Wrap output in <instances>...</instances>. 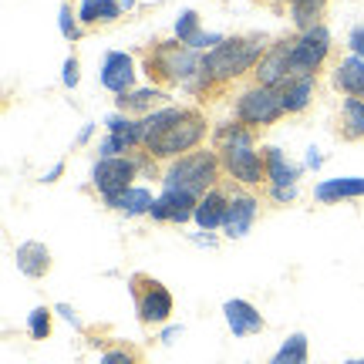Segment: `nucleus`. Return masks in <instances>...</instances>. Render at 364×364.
Listing matches in <instances>:
<instances>
[{
	"label": "nucleus",
	"instance_id": "f257e3e1",
	"mask_svg": "<svg viewBox=\"0 0 364 364\" xmlns=\"http://www.w3.org/2000/svg\"><path fill=\"white\" fill-rule=\"evenodd\" d=\"M270 48L267 34H236L226 38L223 44H216L213 51L203 54V75L213 81V91L233 88L236 81L253 78V71L260 65V58Z\"/></svg>",
	"mask_w": 364,
	"mask_h": 364
},
{
	"label": "nucleus",
	"instance_id": "f03ea898",
	"mask_svg": "<svg viewBox=\"0 0 364 364\" xmlns=\"http://www.w3.org/2000/svg\"><path fill=\"white\" fill-rule=\"evenodd\" d=\"M199 68H203V54L182 44L179 38L156 41L152 48L142 51V71L149 85H156V88H186L199 75Z\"/></svg>",
	"mask_w": 364,
	"mask_h": 364
},
{
	"label": "nucleus",
	"instance_id": "7ed1b4c3",
	"mask_svg": "<svg viewBox=\"0 0 364 364\" xmlns=\"http://www.w3.org/2000/svg\"><path fill=\"white\" fill-rule=\"evenodd\" d=\"M162 189H182V193H193L196 199L206 196L209 189L223 186V162H220V152L213 149H196L189 156L182 159H172L162 166Z\"/></svg>",
	"mask_w": 364,
	"mask_h": 364
},
{
	"label": "nucleus",
	"instance_id": "20e7f679",
	"mask_svg": "<svg viewBox=\"0 0 364 364\" xmlns=\"http://www.w3.org/2000/svg\"><path fill=\"white\" fill-rule=\"evenodd\" d=\"M209 135H213V125H209L206 112L199 105H186V112L149 149H142V152L156 159L159 166H166L172 159H182V156H189V152H196V149H203Z\"/></svg>",
	"mask_w": 364,
	"mask_h": 364
},
{
	"label": "nucleus",
	"instance_id": "39448f33",
	"mask_svg": "<svg viewBox=\"0 0 364 364\" xmlns=\"http://www.w3.org/2000/svg\"><path fill=\"white\" fill-rule=\"evenodd\" d=\"M233 118L240 125H247L250 132H257V135L263 129L277 125L280 118H287L280 88H267V85H253V81L243 85L233 98Z\"/></svg>",
	"mask_w": 364,
	"mask_h": 364
},
{
	"label": "nucleus",
	"instance_id": "423d86ee",
	"mask_svg": "<svg viewBox=\"0 0 364 364\" xmlns=\"http://www.w3.org/2000/svg\"><path fill=\"white\" fill-rule=\"evenodd\" d=\"M129 294L135 300V314H139V324L145 331H156V327L169 324L172 311H176V300H172L169 287L149 277V273H132L129 277Z\"/></svg>",
	"mask_w": 364,
	"mask_h": 364
},
{
	"label": "nucleus",
	"instance_id": "0eeeda50",
	"mask_svg": "<svg viewBox=\"0 0 364 364\" xmlns=\"http://www.w3.org/2000/svg\"><path fill=\"white\" fill-rule=\"evenodd\" d=\"M334 58V38L324 24L311 27V31H294V44H290V78L294 75H321Z\"/></svg>",
	"mask_w": 364,
	"mask_h": 364
},
{
	"label": "nucleus",
	"instance_id": "6e6552de",
	"mask_svg": "<svg viewBox=\"0 0 364 364\" xmlns=\"http://www.w3.org/2000/svg\"><path fill=\"white\" fill-rule=\"evenodd\" d=\"M139 176H142V159H139V152L98 159L95 169H91V189L102 196V203H108V199L122 196L125 189H132Z\"/></svg>",
	"mask_w": 364,
	"mask_h": 364
},
{
	"label": "nucleus",
	"instance_id": "1a4fd4ad",
	"mask_svg": "<svg viewBox=\"0 0 364 364\" xmlns=\"http://www.w3.org/2000/svg\"><path fill=\"white\" fill-rule=\"evenodd\" d=\"M220 162L226 182L243 186V189H267V156H263V149H257V142L226 149L220 152Z\"/></svg>",
	"mask_w": 364,
	"mask_h": 364
},
{
	"label": "nucleus",
	"instance_id": "9d476101",
	"mask_svg": "<svg viewBox=\"0 0 364 364\" xmlns=\"http://www.w3.org/2000/svg\"><path fill=\"white\" fill-rule=\"evenodd\" d=\"M257 216H260V196H257V189L233 186V189H230L226 223H223V236H226V240H243V236L253 230Z\"/></svg>",
	"mask_w": 364,
	"mask_h": 364
},
{
	"label": "nucleus",
	"instance_id": "9b49d317",
	"mask_svg": "<svg viewBox=\"0 0 364 364\" xmlns=\"http://www.w3.org/2000/svg\"><path fill=\"white\" fill-rule=\"evenodd\" d=\"M290 44H294V34L270 41V48L260 58V65H257L250 81L253 85H267V88H284V81L290 78Z\"/></svg>",
	"mask_w": 364,
	"mask_h": 364
},
{
	"label": "nucleus",
	"instance_id": "f8f14e48",
	"mask_svg": "<svg viewBox=\"0 0 364 364\" xmlns=\"http://www.w3.org/2000/svg\"><path fill=\"white\" fill-rule=\"evenodd\" d=\"M135 58L125 51H108L102 61V71H98V81H102L105 91H112V95H129L135 91Z\"/></svg>",
	"mask_w": 364,
	"mask_h": 364
},
{
	"label": "nucleus",
	"instance_id": "ddd939ff",
	"mask_svg": "<svg viewBox=\"0 0 364 364\" xmlns=\"http://www.w3.org/2000/svg\"><path fill=\"white\" fill-rule=\"evenodd\" d=\"M196 199L193 193H182V189H162V196L152 206V223H172V226H182L196 216Z\"/></svg>",
	"mask_w": 364,
	"mask_h": 364
},
{
	"label": "nucleus",
	"instance_id": "4468645a",
	"mask_svg": "<svg viewBox=\"0 0 364 364\" xmlns=\"http://www.w3.org/2000/svg\"><path fill=\"white\" fill-rule=\"evenodd\" d=\"M223 317H226V327L233 331V338H253V334H263L267 331V321L263 314L250 304V300H226L223 304Z\"/></svg>",
	"mask_w": 364,
	"mask_h": 364
},
{
	"label": "nucleus",
	"instance_id": "2eb2a0df",
	"mask_svg": "<svg viewBox=\"0 0 364 364\" xmlns=\"http://www.w3.org/2000/svg\"><path fill=\"white\" fill-rule=\"evenodd\" d=\"M331 85H334L344 98L364 102V58H358V54L338 58V61L331 65Z\"/></svg>",
	"mask_w": 364,
	"mask_h": 364
},
{
	"label": "nucleus",
	"instance_id": "dca6fc26",
	"mask_svg": "<svg viewBox=\"0 0 364 364\" xmlns=\"http://www.w3.org/2000/svg\"><path fill=\"white\" fill-rule=\"evenodd\" d=\"M226 209H230V189H226V186H216V189H209L206 196H199L193 220L203 233H213V230H223Z\"/></svg>",
	"mask_w": 364,
	"mask_h": 364
},
{
	"label": "nucleus",
	"instance_id": "f3484780",
	"mask_svg": "<svg viewBox=\"0 0 364 364\" xmlns=\"http://www.w3.org/2000/svg\"><path fill=\"white\" fill-rule=\"evenodd\" d=\"M166 102H169V91L149 85V88H135L129 95H118L115 108L132 118H145V115H152V112H159V108H166Z\"/></svg>",
	"mask_w": 364,
	"mask_h": 364
},
{
	"label": "nucleus",
	"instance_id": "a211bd4d",
	"mask_svg": "<svg viewBox=\"0 0 364 364\" xmlns=\"http://www.w3.org/2000/svg\"><path fill=\"white\" fill-rule=\"evenodd\" d=\"M14 263H17V270L24 273L27 280H44L54 267V257L41 240H27V243L14 250Z\"/></svg>",
	"mask_w": 364,
	"mask_h": 364
},
{
	"label": "nucleus",
	"instance_id": "6ab92c4d",
	"mask_svg": "<svg viewBox=\"0 0 364 364\" xmlns=\"http://www.w3.org/2000/svg\"><path fill=\"white\" fill-rule=\"evenodd\" d=\"M314 95H317V78H314V75H294V78H287L284 88H280V98H284L287 118L304 115V112L311 108Z\"/></svg>",
	"mask_w": 364,
	"mask_h": 364
},
{
	"label": "nucleus",
	"instance_id": "aec40b11",
	"mask_svg": "<svg viewBox=\"0 0 364 364\" xmlns=\"http://www.w3.org/2000/svg\"><path fill=\"white\" fill-rule=\"evenodd\" d=\"M314 199L324 206H338L348 199H364V179L361 176H344V179H321L314 186Z\"/></svg>",
	"mask_w": 364,
	"mask_h": 364
},
{
	"label": "nucleus",
	"instance_id": "412c9836",
	"mask_svg": "<svg viewBox=\"0 0 364 364\" xmlns=\"http://www.w3.org/2000/svg\"><path fill=\"white\" fill-rule=\"evenodd\" d=\"M159 196H152V189H145V186H132V189H125L122 196H115V199H108L105 203V209H112V213H118V216H129V220H135V216H149L152 213V206H156Z\"/></svg>",
	"mask_w": 364,
	"mask_h": 364
},
{
	"label": "nucleus",
	"instance_id": "4be33fe9",
	"mask_svg": "<svg viewBox=\"0 0 364 364\" xmlns=\"http://www.w3.org/2000/svg\"><path fill=\"white\" fill-rule=\"evenodd\" d=\"M257 142V132H250L247 125L240 122H223V125H213V135H209V149L213 152H226V149H236V145H253Z\"/></svg>",
	"mask_w": 364,
	"mask_h": 364
},
{
	"label": "nucleus",
	"instance_id": "5701e85b",
	"mask_svg": "<svg viewBox=\"0 0 364 364\" xmlns=\"http://www.w3.org/2000/svg\"><path fill=\"white\" fill-rule=\"evenodd\" d=\"M263 156H267V186H297V179H300L297 162H290V159H287L280 149H273V145L263 149Z\"/></svg>",
	"mask_w": 364,
	"mask_h": 364
},
{
	"label": "nucleus",
	"instance_id": "b1692460",
	"mask_svg": "<svg viewBox=\"0 0 364 364\" xmlns=\"http://www.w3.org/2000/svg\"><path fill=\"white\" fill-rule=\"evenodd\" d=\"M122 14L125 11L118 7V0H81L78 21L85 27H108V24H115Z\"/></svg>",
	"mask_w": 364,
	"mask_h": 364
},
{
	"label": "nucleus",
	"instance_id": "393cba45",
	"mask_svg": "<svg viewBox=\"0 0 364 364\" xmlns=\"http://www.w3.org/2000/svg\"><path fill=\"white\" fill-rule=\"evenodd\" d=\"M327 7L331 0H294L287 11H290V21H294V31H311V27H321L327 17Z\"/></svg>",
	"mask_w": 364,
	"mask_h": 364
},
{
	"label": "nucleus",
	"instance_id": "a878e982",
	"mask_svg": "<svg viewBox=\"0 0 364 364\" xmlns=\"http://www.w3.org/2000/svg\"><path fill=\"white\" fill-rule=\"evenodd\" d=\"M338 135L344 142H364V102H358V98H344L341 102Z\"/></svg>",
	"mask_w": 364,
	"mask_h": 364
},
{
	"label": "nucleus",
	"instance_id": "bb28decb",
	"mask_svg": "<svg viewBox=\"0 0 364 364\" xmlns=\"http://www.w3.org/2000/svg\"><path fill=\"white\" fill-rule=\"evenodd\" d=\"M307 358H311V348H307V334H290V338L277 348V354H273L267 364H307Z\"/></svg>",
	"mask_w": 364,
	"mask_h": 364
},
{
	"label": "nucleus",
	"instance_id": "cd10ccee",
	"mask_svg": "<svg viewBox=\"0 0 364 364\" xmlns=\"http://www.w3.org/2000/svg\"><path fill=\"white\" fill-rule=\"evenodd\" d=\"M98 364H145V354L132 341H108Z\"/></svg>",
	"mask_w": 364,
	"mask_h": 364
},
{
	"label": "nucleus",
	"instance_id": "c85d7f7f",
	"mask_svg": "<svg viewBox=\"0 0 364 364\" xmlns=\"http://www.w3.org/2000/svg\"><path fill=\"white\" fill-rule=\"evenodd\" d=\"M51 331H54V311L51 307H34V311L27 314V334L34 341H48L51 338Z\"/></svg>",
	"mask_w": 364,
	"mask_h": 364
},
{
	"label": "nucleus",
	"instance_id": "c756f323",
	"mask_svg": "<svg viewBox=\"0 0 364 364\" xmlns=\"http://www.w3.org/2000/svg\"><path fill=\"white\" fill-rule=\"evenodd\" d=\"M58 27H61V38L71 44H78L85 38V24L78 21V11H71L68 0H61V7H58Z\"/></svg>",
	"mask_w": 364,
	"mask_h": 364
},
{
	"label": "nucleus",
	"instance_id": "7c9ffc66",
	"mask_svg": "<svg viewBox=\"0 0 364 364\" xmlns=\"http://www.w3.org/2000/svg\"><path fill=\"white\" fill-rule=\"evenodd\" d=\"M176 38L182 41V44H189L193 48L196 41L203 38V24H199V14L196 11H182L179 21H176Z\"/></svg>",
	"mask_w": 364,
	"mask_h": 364
},
{
	"label": "nucleus",
	"instance_id": "2f4dec72",
	"mask_svg": "<svg viewBox=\"0 0 364 364\" xmlns=\"http://www.w3.org/2000/svg\"><path fill=\"white\" fill-rule=\"evenodd\" d=\"M135 152V145L125 139V135H112V132H105V139L98 142V159H112V156H132Z\"/></svg>",
	"mask_w": 364,
	"mask_h": 364
},
{
	"label": "nucleus",
	"instance_id": "473e14b6",
	"mask_svg": "<svg viewBox=\"0 0 364 364\" xmlns=\"http://www.w3.org/2000/svg\"><path fill=\"white\" fill-rule=\"evenodd\" d=\"M297 196H300L297 186H267V199L273 206H290V203H297Z\"/></svg>",
	"mask_w": 364,
	"mask_h": 364
},
{
	"label": "nucleus",
	"instance_id": "72a5a7b5",
	"mask_svg": "<svg viewBox=\"0 0 364 364\" xmlns=\"http://www.w3.org/2000/svg\"><path fill=\"white\" fill-rule=\"evenodd\" d=\"M78 81H81V61H78V54H68L65 68H61V85L65 88H78Z\"/></svg>",
	"mask_w": 364,
	"mask_h": 364
},
{
	"label": "nucleus",
	"instance_id": "f704fd0d",
	"mask_svg": "<svg viewBox=\"0 0 364 364\" xmlns=\"http://www.w3.org/2000/svg\"><path fill=\"white\" fill-rule=\"evenodd\" d=\"M348 51L358 54V58H364V24H358L351 34H348Z\"/></svg>",
	"mask_w": 364,
	"mask_h": 364
},
{
	"label": "nucleus",
	"instance_id": "c9c22d12",
	"mask_svg": "<svg viewBox=\"0 0 364 364\" xmlns=\"http://www.w3.org/2000/svg\"><path fill=\"white\" fill-rule=\"evenodd\" d=\"M61 176H65V162H54L51 169L44 172V182H58Z\"/></svg>",
	"mask_w": 364,
	"mask_h": 364
},
{
	"label": "nucleus",
	"instance_id": "e433bc0d",
	"mask_svg": "<svg viewBox=\"0 0 364 364\" xmlns=\"http://www.w3.org/2000/svg\"><path fill=\"white\" fill-rule=\"evenodd\" d=\"M54 311L61 314V317H65V321H71V324H75V327H81V321H78V314L71 311V307H68V304H58V307H54Z\"/></svg>",
	"mask_w": 364,
	"mask_h": 364
},
{
	"label": "nucleus",
	"instance_id": "4c0bfd02",
	"mask_svg": "<svg viewBox=\"0 0 364 364\" xmlns=\"http://www.w3.org/2000/svg\"><path fill=\"white\" fill-rule=\"evenodd\" d=\"M91 135H95V122H85V129L78 132V142H75V145H88Z\"/></svg>",
	"mask_w": 364,
	"mask_h": 364
},
{
	"label": "nucleus",
	"instance_id": "58836bf2",
	"mask_svg": "<svg viewBox=\"0 0 364 364\" xmlns=\"http://www.w3.org/2000/svg\"><path fill=\"white\" fill-rule=\"evenodd\" d=\"M321 166H324V159L317 156V149H311L307 152V169H321Z\"/></svg>",
	"mask_w": 364,
	"mask_h": 364
},
{
	"label": "nucleus",
	"instance_id": "ea45409f",
	"mask_svg": "<svg viewBox=\"0 0 364 364\" xmlns=\"http://www.w3.org/2000/svg\"><path fill=\"white\" fill-rule=\"evenodd\" d=\"M267 4H270V7H277V11H284V7H290L294 0H267Z\"/></svg>",
	"mask_w": 364,
	"mask_h": 364
},
{
	"label": "nucleus",
	"instance_id": "a19ab883",
	"mask_svg": "<svg viewBox=\"0 0 364 364\" xmlns=\"http://www.w3.org/2000/svg\"><path fill=\"white\" fill-rule=\"evenodd\" d=\"M176 334H182V327H169V331L162 334V341H172V338H176Z\"/></svg>",
	"mask_w": 364,
	"mask_h": 364
},
{
	"label": "nucleus",
	"instance_id": "79ce46f5",
	"mask_svg": "<svg viewBox=\"0 0 364 364\" xmlns=\"http://www.w3.org/2000/svg\"><path fill=\"white\" fill-rule=\"evenodd\" d=\"M118 7H122L125 14H129V11H135V0H118Z\"/></svg>",
	"mask_w": 364,
	"mask_h": 364
},
{
	"label": "nucleus",
	"instance_id": "37998d69",
	"mask_svg": "<svg viewBox=\"0 0 364 364\" xmlns=\"http://www.w3.org/2000/svg\"><path fill=\"white\" fill-rule=\"evenodd\" d=\"M344 364H364V358H348Z\"/></svg>",
	"mask_w": 364,
	"mask_h": 364
}]
</instances>
